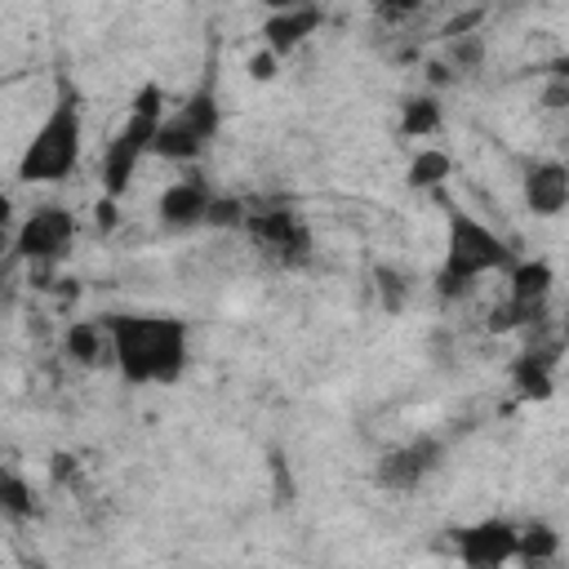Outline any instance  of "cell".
Returning <instances> with one entry per match:
<instances>
[{"instance_id":"cell-9","label":"cell","mask_w":569,"mask_h":569,"mask_svg":"<svg viewBox=\"0 0 569 569\" xmlns=\"http://www.w3.org/2000/svg\"><path fill=\"white\" fill-rule=\"evenodd\" d=\"M440 462H445V445H440L436 436H413V440L387 449V453L378 458V471H373V476H378V485L391 489V493H413Z\"/></svg>"},{"instance_id":"cell-17","label":"cell","mask_w":569,"mask_h":569,"mask_svg":"<svg viewBox=\"0 0 569 569\" xmlns=\"http://www.w3.org/2000/svg\"><path fill=\"white\" fill-rule=\"evenodd\" d=\"M556 556H560V533H556L551 525L533 520V525L516 529V560H525V565H542V560H556Z\"/></svg>"},{"instance_id":"cell-10","label":"cell","mask_w":569,"mask_h":569,"mask_svg":"<svg viewBox=\"0 0 569 569\" xmlns=\"http://www.w3.org/2000/svg\"><path fill=\"white\" fill-rule=\"evenodd\" d=\"M453 551L471 569H498V565L516 560V525L489 516V520H476L467 529H453Z\"/></svg>"},{"instance_id":"cell-7","label":"cell","mask_w":569,"mask_h":569,"mask_svg":"<svg viewBox=\"0 0 569 569\" xmlns=\"http://www.w3.org/2000/svg\"><path fill=\"white\" fill-rule=\"evenodd\" d=\"M76 213L67 204H36L18 227H13V258L18 262H36L49 267L58 258H67L71 240H76Z\"/></svg>"},{"instance_id":"cell-25","label":"cell","mask_w":569,"mask_h":569,"mask_svg":"<svg viewBox=\"0 0 569 569\" xmlns=\"http://www.w3.org/2000/svg\"><path fill=\"white\" fill-rule=\"evenodd\" d=\"M116 222H120V218H116V200L102 196V200H98V231H111Z\"/></svg>"},{"instance_id":"cell-23","label":"cell","mask_w":569,"mask_h":569,"mask_svg":"<svg viewBox=\"0 0 569 569\" xmlns=\"http://www.w3.org/2000/svg\"><path fill=\"white\" fill-rule=\"evenodd\" d=\"M427 0H378V13L382 18H409V13H418Z\"/></svg>"},{"instance_id":"cell-12","label":"cell","mask_w":569,"mask_h":569,"mask_svg":"<svg viewBox=\"0 0 569 569\" xmlns=\"http://www.w3.org/2000/svg\"><path fill=\"white\" fill-rule=\"evenodd\" d=\"M209 200H213V187L204 182V178H178L173 187H164L160 191V204H156V213H160V227H169V231H191V227H200L204 222V213H209Z\"/></svg>"},{"instance_id":"cell-13","label":"cell","mask_w":569,"mask_h":569,"mask_svg":"<svg viewBox=\"0 0 569 569\" xmlns=\"http://www.w3.org/2000/svg\"><path fill=\"white\" fill-rule=\"evenodd\" d=\"M556 365H560V342H533L511 360V382L525 400H547L556 391Z\"/></svg>"},{"instance_id":"cell-5","label":"cell","mask_w":569,"mask_h":569,"mask_svg":"<svg viewBox=\"0 0 569 569\" xmlns=\"http://www.w3.org/2000/svg\"><path fill=\"white\" fill-rule=\"evenodd\" d=\"M160 116H164V89L160 84H142L133 93V107H129V120L120 124V133L102 147V187L111 200H120L138 173V164L151 156V142H156V129H160Z\"/></svg>"},{"instance_id":"cell-20","label":"cell","mask_w":569,"mask_h":569,"mask_svg":"<svg viewBox=\"0 0 569 569\" xmlns=\"http://www.w3.org/2000/svg\"><path fill=\"white\" fill-rule=\"evenodd\" d=\"M480 53H485L480 36H471V31H462V40L453 36V62H458V67H476V62H480Z\"/></svg>"},{"instance_id":"cell-15","label":"cell","mask_w":569,"mask_h":569,"mask_svg":"<svg viewBox=\"0 0 569 569\" xmlns=\"http://www.w3.org/2000/svg\"><path fill=\"white\" fill-rule=\"evenodd\" d=\"M67 356L76 365H107L111 360V338H107V320H76L62 338Z\"/></svg>"},{"instance_id":"cell-18","label":"cell","mask_w":569,"mask_h":569,"mask_svg":"<svg viewBox=\"0 0 569 569\" xmlns=\"http://www.w3.org/2000/svg\"><path fill=\"white\" fill-rule=\"evenodd\" d=\"M440 129V102L431 93H413L400 107V133L405 138H431Z\"/></svg>"},{"instance_id":"cell-2","label":"cell","mask_w":569,"mask_h":569,"mask_svg":"<svg viewBox=\"0 0 569 569\" xmlns=\"http://www.w3.org/2000/svg\"><path fill=\"white\" fill-rule=\"evenodd\" d=\"M80 147H84V111H80V89L62 76L49 116L40 120V129L27 138L22 156H18V182L36 187V182H67L80 164Z\"/></svg>"},{"instance_id":"cell-19","label":"cell","mask_w":569,"mask_h":569,"mask_svg":"<svg viewBox=\"0 0 569 569\" xmlns=\"http://www.w3.org/2000/svg\"><path fill=\"white\" fill-rule=\"evenodd\" d=\"M449 169H453V160H449L440 147H427V151H418V156L409 160L405 182H409L413 191H422V187H440V182L449 178Z\"/></svg>"},{"instance_id":"cell-6","label":"cell","mask_w":569,"mask_h":569,"mask_svg":"<svg viewBox=\"0 0 569 569\" xmlns=\"http://www.w3.org/2000/svg\"><path fill=\"white\" fill-rule=\"evenodd\" d=\"M240 227L249 231V240L258 244V253L271 258L276 267H302V262H311V227H307V218L298 209H284V204L249 209L244 204Z\"/></svg>"},{"instance_id":"cell-8","label":"cell","mask_w":569,"mask_h":569,"mask_svg":"<svg viewBox=\"0 0 569 569\" xmlns=\"http://www.w3.org/2000/svg\"><path fill=\"white\" fill-rule=\"evenodd\" d=\"M511 276V289H507V302L502 311H493L489 329H516V325H538L547 316V302H551V267L542 258H516V267L507 271Z\"/></svg>"},{"instance_id":"cell-1","label":"cell","mask_w":569,"mask_h":569,"mask_svg":"<svg viewBox=\"0 0 569 569\" xmlns=\"http://www.w3.org/2000/svg\"><path fill=\"white\" fill-rule=\"evenodd\" d=\"M102 320H107V338H111V365L129 387L182 378L187 320L160 316V311H111Z\"/></svg>"},{"instance_id":"cell-3","label":"cell","mask_w":569,"mask_h":569,"mask_svg":"<svg viewBox=\"0 0 569 569\" xmlns=\"http://www.w3.org/2000/svg\"><path fill=\"white\" fill-rule=\"evenodd\" d=\"M511 267H516V253H511V244H507L489 222H480V218L467 213V209H449L445 262H440V271H436V293H440V298H458V293H467L480 276L511 271Z\"/></svg>"},{"instance_id":"cell-21","label":"cell","mask_w":569,"mask_h":569,"mask_svg":"<svg viewBox=\"0 0 569 569\" xmlns=\"http://www.w3.org/2000/svg\"><path fill=\"white\" fill-rule=\"evenodd\" d=\"M13 227H18L13 222V200L0 191V262L13 253Z\"/></svg>"},{"instance_id":"cell-22","label":"cell","mask_w":569,"mask_h":569,"mask_svg":"<svg viewBox=\"0 0 569 569\" xmlns=\"http://www.w3.org/2000/svg\"><path fill=\"white\" fill-rule=\"evenodd\" d=\"M378 280H382V302L387 307H400L405 302V276L391 271V267H378Z\"/></svg>"},{"instance_id":"cell-11","label":"cell","mask_w":569,"mask_h":569,"mask_svg":"<svg viewBox=\"0 0 569 569\" xmlns=\"http://www.w3.org/2000/svg\"><path fill=\"white\" fill-rule=\"evenodd\" d=\"M320 27H325V9L316 0H289V4L271 9V18L262 22V49H271L276 58H289Z\"/></svg>"},{"instance_id":"cell-24","label":"cell","mask_w":569,"mask_h":569,"mask_svg":"<svg viewBox=\"0 0 569 569\" xmlns=\"http://www.w3.org/2000/svg\"><path fill=\"white\" fill-rule=\"evenodd\" d=\"M276 62H280V58H276L271 49L253 53V58H249V71H253V80H271V76H276Z\"/></svg>"},{"instance_id":"cell-4","label":"cell","mask_w":569,"mask_h":569,"mask_svg":"<svg viewBox=\"0 0 569 569\" xmlns=\"http://www.w3.org/2000/svg\"><path fill=\"white\" fill-rule=\"evenodd\" d=\"M218 133H222V107H218V80H213V67H209L204 84L191 89V93L178 102V111H164V116H160L151 156L191 164V160H200V156L218 142Z\"/></svg>"},{"instance_id":"cell-14","label":"cell","mask_w":569,"mask_h":569,"mask_svg":"<svg viewBox=\"0 0 569 569\" xmlns=\"http://www.w3.org/2000/svg\"><path fill=\"white\" fill-rule=\"evenodd\" d=\"M525 204L538 218H556L569 204V169L560 160H533L525 169Z\"/></svg>"},{"instance_id":"cell-16","label":"cell","mask_w":569,"mask_h":569,"mask_svg":"<svg viewBox=\"0 0 569 569\" xmlns=\"http://www.w3.org/2000/svg\"><path fill=\"white\" fill-rule=\"evenodd\" d=\"M0 516L13 520V525H22V520L36 516V493H31L27 476L13 471V467H4V462H0Z\"/></svg>"}]
</instances>
